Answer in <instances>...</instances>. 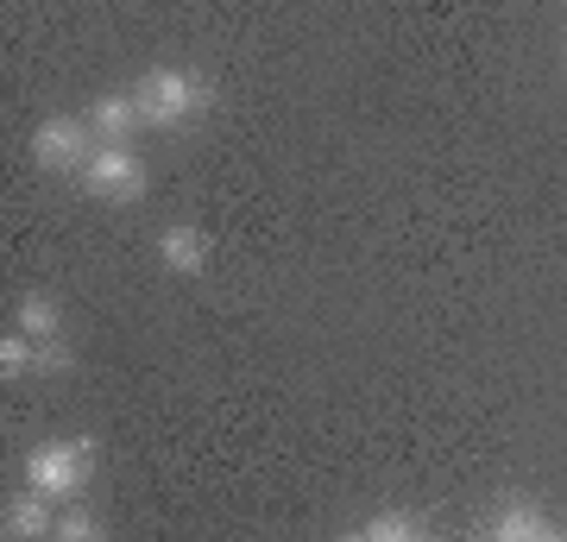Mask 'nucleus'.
Returning a JSON list of instances; mask_svg holds the SVG:
<instances>
[{"mask_svg":"<svg viewBox=\"0 0 567 542\" xmlns=\"http://www.w3.org/2000/svg\"><path fill=\"white\" fill-rule=\"evenodd\" d=\"M133 101H140L145 126L177 133V126H189L208 101H215V89H208L203 70H145L140 89H133Z\"/></svg>","mask_w":567,"mask_h":542,"instance_id":"f257e3e1","label":"nucleus"},{"mask_svg":"<svg viewBox=\"0 0 567 542\" xmlns=\"http://www.w3.org/2000/svg\"><path fill=\"white\" fill-rule=\"evenodd\" d=\"M95 480V436H70V442H39L25 454V492L39 499H76Z\"/></svg>","mask_w":567,"mask_h":542,"instance_id":"f03ea898","label":"nucleus"},{"mask_svg":"<svg viewBox=\"0 0 567 542\" xmlns=\"http://www.w3.org/2000/svg\"><path fill=\"white\" fill-rule=\"evenodd\" d=\"M76 183L95 202H140L145 196V158L133 145H95V158L76 171Z\"/></svg>","mask_w":567,"mask_h":542,"instance_id":"7ed1b4c3","label":"nucleus"},{"mask_svg":"<svg viewBox=\"0 0 567 542\" xmlns=\"http://www.w3.org/2000/svg\"><path fill=\"white\" fill-rule=\"evenodd\" d=\"M95 133H89V121H70V114H51V121H39V133H32V158H39V171H82V164L95 158Z\"/></svg>","mask_w":567,"mask_h":542,"instance_id":"20e7f679","label":"nucleus"},{"mask_svg":"<svg viewBox=\"0 0 567 542\" xmlns=\"http://www.w3.org/2000/svg\"><path fill=\"white\" fill-rule=\"evenodd\" d=\"M158 259H164V272H177V278H196L208 265V234L196 222H171L158 234Z\"/></svg>","mask_w":567,"mask_h":542,"instance_id":"39448f33","label":"nucleus"},{"mask_svg":"<svg viewBox=\"0 0 567 542\" xmlns=\"http://www.w3.org/2000/svg\"><path fill=\"white\" fill-rule=\"evenodd\" d=\"M82 121H89V133H95L102 145H126L145 126V114H140V101H133V95H102Z\"/></svg>","mask_w":567,"mask_h":542,"instance_id":"423d86ee","label":"nucleus"},{"mask_svg":"<svg viewBox=\"0 0 567 542\" xmlns=\"http://www.w3.org/2000/svg\"><path fill=\"white\" fill-rule=\"evenodd\" d=\"M0 530H7V542H51L58 511H51V499H39V492H20V499L7 504Z\"/></svg>","mask_w":567,"mask_h":542,"instance_id":"0eeeda50","label":"nucleus"},{"mask_svg":"<svg viewBox=\"0 0 567 542\" xmlns=\"http://www.w3.org/2000/svg\"><path fill=\"white\" fill-rule=\"evenodd\" d=\"M543 530H548V518L536 511V504H505L498 518H492V542H543Z\"/></svg>","mask_w":567,"mask_h":542,"instance_id":"6e6552de","label":"nucleus"},{"mask_svg":"<svg viewBox=\"0 0 567 542\" xmlns=\"http://www.w3.org/2000/svg\"><path fill=\"white\" fill-rule=\"evenodd\" d=\"M13 328H20L25 341H39V347L44 341H63V316H58V303H51V297H25Z\"/></svg>","mask_w":567,"mask_h":542,"instance_id":"1a4fd4ad","label":"nucleus"},{"mask_svg":"<svg viewBox=\"0 0 567 542\" xmlns=\"http://www.w3.org/2000/svg\"><path fill=\"white\" fill-rule=\"evenodd\" d=\"M39 372V341H25L20 328L0 335V379H32Z\"/></svg>","mask_w":567,"mask_h":542,"instance_id":"9d476101","label":"nucleus"},{"mask_svg":"<svg viewBox=\"0 0 567 542\" xmlns=\"http://www.w3.org/2000/svg\"><path fill=\"white\" fill-rule=\"evenodd\" d=\"M51 542H107V530H102L95 511H76V504H70L58 518V530H51Z\"/></svg>","mask_w":567,"mask_h":542,"instance_id":"9b49d317","label":"nucleus"},{"mask_svg":"<svg viewBox=\"0 0 567 542\" xmlns=\"http://www.w3.org/2000/svg\"><path fill=\"white\" fill-rule=\"evenodd\" d=\"M365 542H423V530H416L404 511H385V518L365 523Z\"/></svg>","mask_w":567,"mask_h":542,"instance_id":"f8f14e48","label":"nucleus"},{"mask_svg":"<svg viewBox=\"0 0 567 542\" xmlns=\"http://www.w3.org/2000/svg\"><path fill=\"white\" fill-rule=\"evenodd\" d=\"M70 366H76V354H70L63 341H44L39 347V372H51V379H58V372H70Z\"/></svg>","mask_w":567,"mask_h":542,"instance_id":"ddd939ff","label":"nucleus"},{"mask_svg":"<svg viewBox=\"0 0 567 542\" xmlns=\"http://www.w3.org/2000/svg\"><path fill=\"white\" fill-rule=\"evenodd\" d=\"M543 542H567V530H555V523H548V530H543Z\"/></svg>","mask_w":567,"mask_h":542,"instance_id":"4468645a","label":"nucleus"},{"mask_svg":"<svg viewBox=\"0 0 567 542\" xmlns=\"http://www.w3.org/2000/svg\"><path fill=\"white\" fill-rule=\"evenodd\" d=\"M334 542H365V530H347V536H334Z\"/></svg>","mask_w":567,"mask_h":542,"instance_id":"2eb2a0df","label":"nucleus"}]
</instances>
